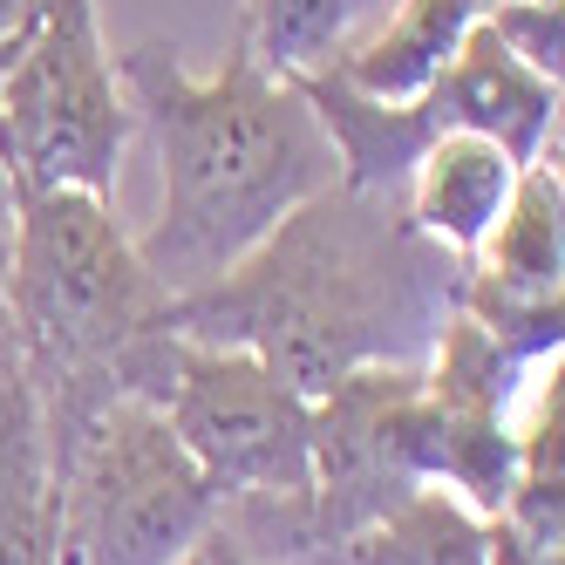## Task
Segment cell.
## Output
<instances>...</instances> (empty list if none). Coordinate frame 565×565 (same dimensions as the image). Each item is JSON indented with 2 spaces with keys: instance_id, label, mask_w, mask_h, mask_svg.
<instances>
[{
  "instance_id": "obj_1",
  "label": "cell",
  "mask_w": 565,
  "mask_h": 565,
  "mask_svg": "<svg viewBox=\"0 0 565 565\" xmlns=\"http://www.w3.org/2000/svg\"><path fill=\"white\" fill-rule=\"evenodd\" d=\"M463 273L457 253L409 225L395 191H354L334 178L232 273L171 300L164 328L246 348L313 402L354 369H423L463 300Z\"/></svg>"
},
{
  "instance_id": "obj_18",
  "label": "cell",
  "mask_w": 565,
  "mask_h": 565,
  "mask_svg": "<svg viewBox=\"0 0 565 565\" xmlns=\"http://www.w3.org/2000/svg\"><path fill=\"white\" fill-rule=\"evenodd\" d=\"M0 8H14V14H28V8H21V0H0Z\"/></svg>"
},
{
  "instance_id": "obj_17",
  "label": "cell",
  "mask_w": 565,
  "mask_h": 565,
  "mask_svg": "<svg viewBox=\"0 0 565 565\" xmlns=\"http://www.w3.org/2000/svg\"><path fill=\"white\" fill-rule=\"evenodd\" d=\"M14 21H21V14H14V8H0V28H14Z\"/></svg>"
},
{
  "instance_id": "obj_5",
  "label": "cell",
  "mask_w": 565,
  "mask_h": 565,
  "mask_svg": "<svg viewBox=\"0 0 565 565\" xmlns=\"http://www.w3.org/2000/svg\"><path fill=\"white\" fill-rule=\"evenodd\" d=\"M124 395L164 409L218 504L313 491V402L294 395L259 354L157 328L130 354Z\"/></svg>"
},
{
  "instance_id": "obj_9",
  "label": "cell",
  "mask_w": 565,
  "mask_h": 565,
  "mask_svg": "<svg viewBox=\"0 0 565 565\" xmlns=\"http://www.w3.org/2000/svg\"><path fill=\"white\" fill-rule=\"evenodd\" d=\"M470 287L504 300H565V178L558 150L518 171V191L470 259Z\"/></svg>"
},
{
  "instance_id": "obj_12",
  "label": "cell",
  "mask_w": 565,
  "mask_h": 565,
  "mask_svg": "<svg viewBox=\"0 0 565 565\" xmlns=\"http://www.w3.org/2000/svg\"><path fill=\"white\" fill-rule=\"evenodd\" d=\"M395 0H246L238 8V49L266 75H320L334 68L348 42H361V21L388 14Z\"/></svg>"
},
{
  "instance_id": "obj_4",
  "label": "cell",
  "mask_w": 565,
  "mask_h": 565,
  "mask_svg": "<svg viewBox=\"0 0 565 565\" xmlns=\"http://www.w3.org/2000/svg\"><path fill=\"white\" fill-rule=\"evenodd\" d=\"M218 491L164 409L109 395L68 443H55L49 565H184L218 532Z\"/></svg>"
},
{
  "instance_id": "obj_11",
  "label": "cell",
  "mask_w": 565,
  "mask_h": 565,
  "mask_svg": "<svg viewBox=\"0 0 565 565\" xmlns=\"http://www.w3.org/2000/svg\"><path fill=\"white\" fill-rule=\"evenodd\" d=\"M300 565H483V518L443 483H423Z\"/></svg>"
},
{
  "instance_id": "obj_2",
  "label": "cell",
  "mask_w": 565,
  "mask_h": 565,
  "mask_svg": "<svg viewBox=\"0 0 565 565\" xmlns=\"http://www.w3.org/2000/svg\"><path fill=\"white\" fill-rule=\"evenodd\" d=\"M116 83L164 171V205L137 238V259L171 300L212 287L287 212L341 178L300 89L266 75L246 49H232L212 75H191L171 42H137L116 55Z\"/></svg>"
},
{
  "instance_id": "obj_8",
  "label": "cell",
  "mask_w": 565,
  "mask_h": 565,
  "mask_svg": "<svg viewBox=\"0 0 565 565\" xmlns=\"http://www.w3.org/2000/svg\"><path fill=\"white\" fill-rule=\"evenodd\" d=\"M518 157L477 130H443L423 143L409 184H402V212L429 246L457 253L463 266L477 259V246L491 238V225L504 218L511 191H518Z\"/></svg>"
},
{
  "instance_id": "obj_19",
  "label": "cell",
  "mask_w": 565,
  "mask_h": 565,
  "mask_svg": "<svg viewBox=\"0 0 565 565\" xmlns=\"http://www.w3.org/2000/svg\"><path fill=\"white\" fill-rule=\"evenodd\" d=\"M184 565H198V552H191V558H184Z\"/></svg>"
},
{
  "instance_id": "obj_6",
  "label": "cell",
  "mask_w": 565,
  "mask_h": 565,
  "mask_svg": "<svg viewBox=\"0 0 565 565\" xmlns=\"http://www.w3.org/2000/svg\"><path fill=\"white\" fill-rule=\"evenodd\" d=\"M130 130L137 116L116 83L96 0H28L21 49L0 75V164L14 191L109 198Z\"/></svg>"
},
{
  "instance_id": "obj_13",
  "label": "cell",
  "mask_w": 565,
  "mask_h": 565,
  "mask_svg": "<svg viewBox=\"0 0 565 565\" xmlns=\"http://www.w3.org/2000/svg\"><path fill=\"white\" fill-rule=\"evenodd\" d=\"M483 28L524 68H539L545 83H565V8L558 0H483Z\"/></svg>"
},
{
  "instance_id": "obj_3",
  "label": "cell",
  "mask_w": 565,
  "mask_h": 565,
  "mask_svg": "<svg viewBox=\"0 0 565 565\" xmlns=\"http://www.w3.org/2000/svg\"><path fill=\"white\" fill-rule=\"evenodd\" d=\"M14 348L49 423V457L109 395H124L137 341L171 313V294L137 259L96 191H14Z\"/></svg>"
},
{
  "instance_id": "obj_10",
  "label": "cell",
  "mask_w": 565,
  "mask_h": 565,
  "mask_svg": "<svg viewBox=\"0 0 565 565\" xmlns=\"http://www.w3.org/2000/svg\"><path fill=\"white\" fill-rule=\"evenodd\" d=\"M477 21H483V0H395L375 34L341 49L334 75L375 103H416Z\"/></svg>"
},
{
  "instance_id": "obj_7",
  "label": "cell",
  "mask_w": 565,
  "mask_h": 565,
  "mask_svg": "<svg viewBox=\"0 0 565 565\" xmlns=\"http://www.w3.org/2000/svg\"><path fill=\"white\" fill-rule=\"evenodd\" d=\"M423 130H477L504 143L518 164H539L545 150H558V83H545L539 68H524L491 28H470L463 49L443 62V75L416 96Z\"/></svg>"
},
{
  "instance_id": "obj_20",
  "label": "cell",
  "mask_w": 565,
  "mask_h": 565,
  "mask_svg": "<svg viewBox=\"0 0 565 565\" xmlns=\"http://www.w3.org/2000/svg\"><path fill=\"white\" fill-rule=\"evenodd\" d=\"M21 8H28V0H21Z\"/></svg>"
},
{
  "instance_id": "obj_15",
  "label": "cell",
  "mask_w": 565,
  "mask_h": 565,
  "mask_svg": "<svg viewBox=\"0 0 565 565\" xmlns=\"http://www.w3.org/2000/svg\"><path fill=\"white\" fill-rule=\"evenodd\" d=\"M198 565H259V558H246V552H238L225 532H212L205 545H198Z\"/></svg>"
},
{
  "instance_id": "obj_14",
  "label": "cell",
  "mask_w": 565,
  "mask_h": 565,
  "mask_svg": "<svg viewBox=\"0 0 565 565\" xmlns=\"http://www.w3.org/2000/svg\"><path fill=\"white\" fill-rule=\"evenodd\" d=\"M8 287H14V178L0 164V361L14 354V307H8Z\"/></svg>"
},
{
  "instance_id": "obj_16",
  "label": "cell",
  "mask_w": 565,
  "mask_h": 565,
  "mask_svg": "<svg viewBox=\"0 0 565 565\" xmlns=\"http://www.w3.org/2000/svg\"><path fill=\"white\" fill-rule=\"evenodd\" d=\"M14 49H21V21H14V28H0V75H8V62H14Z\"/></svg>"
}]
</instances>
